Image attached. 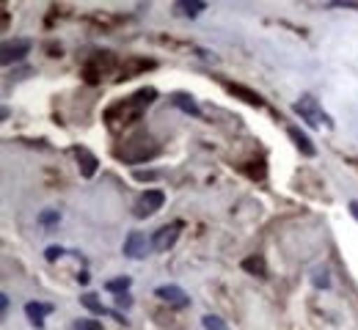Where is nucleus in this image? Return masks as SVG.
I'll list each match as a JSON object with an SVG mask.
<instances>
[{
    "label": "nucleus",
    "mask_w": 358,
    "mask_h": 330,
    "mask_svg": "<svg viewBox=\"0 0 358 330\" xmlns=\"http://www.w3.org/2000/svg\"><path fill=\"white\" fill-rule=\"evenodd\" d=\"M157 99V89H141L130 94L127 99H119L113 102L108 110H105V124L110 133H130V127L138 124L143 119V110Z\"/></svg>",
    "instance_id": "f257e3e1"
},
{
    "label": "nucleus",
    "mask_w": 358,
    "mask_h": 330,
    "mask_svg": "<svg viewBox=\"0 0 358 330\" xmlns=\"http://www.w3.org/2000/svg\"><path fill=\"white\" fill-rule=\"evenodd\" d=\"M160 151V143L155 141L146 130H135V133H127L124 141L116 146V157L122 163H143V160H152L155 154Z\"/></svg>",
    "instance_id": "f03ea898"
},
{
    "label": "nucleus",
    "mask_w": 358,
    "mask_h": 330,
    "mask_svg": "<svg viewBox=\"0 0 358 330\" xmlns=\"http://www.w3.org/2000/svg\"><path fill=\"white\" fill-rule=\"evenodd\" d=\"M295 110H298V116L309 124V127H334V121L322 113V107H320V102L314 99L312 94H301V99L295 102Z\"/></svg>",
    "instance_id": "7ed1b4c3"
},
{
    "label": "nucleus",
    "mask_w": 358,
    "mask_h": 330,
    "mask_svg": "<svg viewBox=\"0 0 358 330\" xmlns=\"http://www.w3.org/2000/svg\"><path fill=\"white\" fill-rule=\"evenodd\" d=\"M166 204V193L163 190H146L135 198L133 215L135 218H152L155 212H160V207Z\"/></svg>",
    "instance_id": "20e7f679"
},
{
    "label": "nucleus",
    "mask_w": 358,
    "mask_h": 330,
    "mask_svg": "<svg viewBox=\"0 0 358 330\" xmlns=\"http://www.w3.org/2000/svg\"><path fill=\"white\" fill-rule=\"evenodd\" d=\"M113 66H116L113 52H96L94 58L86 61V66H83V77H86L89 83H99V80H102Z\"/></svg>",
    "instance_id": "39448f33"
},
{
    "label": "nucleus",
    "mask_w": 358,
    "mask_h": 330,
    "mask_svg": "<svg viewBox=\"0 0 358 330\" xmlns=\"http://www.w3.org/2000/svg\"><path fill=\"white\" fill-rule=\"evenodd\" d=\"M182 229H185V223H182V220H174V223H169V226L157 229V232L152 234V250H155V253H166V250H171V248L177 245Z\"/></svg>",
    "instance_id": "423d86ee"
},
{
    "label": "nucleus",
    "mask_w": 358,
    "mask_h": 330,
    "mask_svg": "<svg viewBox=\"0 0 358 330\" xmlns=\"http://www.w3.org/2000/svg\"><path fill=\"white\" fill-rule=\"evenodd\" d=\"M31 39H8V42H3V50H0V61H3V66H14V63H20V61H25L28 58V52H31Z\"/></svg>",
    "instance_id": "0eeeda50"
},
{
    "label": "nucleus",
    "mask_w": 358,
    "mask_h": 330,
    "mask_svg": "<svg viewBox=\"0 0 358 330\" xmlns=\"http://www.w3.org/2000/svg\"><path fill=\"white\" fill-rule=\"evenodd\" d=\"M122 250L127 259H146V253L152 250V239H146V234H141V232H130Z\"/></svg>",
    "instance_id": "6e6552de"
},
{
    "label": "nucleus",
    "mask_w": 358,
    "mask_h": 330,
    "mask_svg": "<svg viewBox=\"0 0 358 330\" xmlns=\"http://www.w3.org/2000/svg\"><path fill=\"white\" fill-rule=\"evenodd\" d=\"M155 294H157L160 300H166L169 306H174V308H187V306H190V297H187V292H185L182 286H174V283L157 286V289H155Z\"/></svg>",
    "instance_id": "1a4fd4ad"
},
{
    "label": "nucleus",
    "mask_w": 358,
    "mask_h": 330,
    "mask_svg": "<svg viewBox=\"0 0 358 330\" xmlns=\"http://www.w3.org/2000/svg\"><path fill=\"white\" fill-rule=\"evenodd\" d=\"M52 311H55V308H52L50 303H42V300H31V303L25 306V317H28V322L36 330H45V317H50Z\"/></svg>",
    "instance_id": "9d476101"
},
{
    "label": "nucleus",
    "mask_w": 358,
    "mask_h": 330,
    "mask_svg": "<svg viewBox=\"0 0 358 330\" xmlns=\"http://www.w3.org/2000/svg\"><path fill=\"white\" fill-rule=\"evenodd\" d=\"M78 154V165H80V177L83 179H94V174H96V168H99V160L91 154L89 149H78L75 151Z\"/></svg>",
    "instance_id": "9b49d317"
},
{
    "label": "nucleus",
    "mask_w": 358,
    "mask_h": 330,
    "mask_svg": "<svg viewBox=\"0 0 358 330\" xmlns=\"http://www.w3.org/2000/svg\"><path fill=\"white\" fill-rule=\"evenodd\" d=\"M226 89H229V94L231 96H240L243 102H248V105H254V107H265V99H262V96L254 94V91H248V89L240 86V83H229Z\"/></svg>",
    "instance_id": "f8f14e48"
},
{
    "label": "nucleus",
    "mask_w": 358,
    "mask_h": 330,
    "mask_svg": "<svg viewBox=\"0 0 358 330\" xmlns=\"http://www.w3.org/2000/svg\"><path fill=\"white\" fill-rule=\"evenodd\" d=\"M171 105H177L182 113H187V116H201V110H199V105H196V99L190 94H182V91H177V94H171Z\"/></svg>",
    "instance_id": "ddd939ff"
},
{
    "label": "nucleus",
    "mask_w": 358,
    "mask_h": 330,
    "mask_svg": "<svg viewBox=\"0 0 358 330\" xmlns=\"http://www.w3.org/2000/svg\"><path fill=\"white\" fill-rule=\"evenodd\" d=\"M80 303H83V306L89 308L91 314H110V317H116L119 322H124V317H119V314H113L110 308H105V306L99 303V297H96L94 292H86V294H80Z\"/></svg>",
    "instance_id": "4468645a"
},
{
    "label": "nucleus",
    "mask_w": 358,
    "mask_h": 330,
    "mask_svg": "<svg viewBox=\"0 0 358 330\" xmlns=\"http://www.w3.org/2000/svg\"><path fill=\"white\" fill-rule=\"evenodd\" d=\"M287 133H289V138H292V143L306 154V157H314L317 154V149H314V143L306 138V133H301L298 127H287Z\"/></svg>",
    "instance_id": "2eb2a0df"
},
{
    "label": "nucleus",
    "mask_w": 358,
    "mask_h": 330,
    "mask_svg": "<svg viewBox=\"0 0 358 330\" xmlns=\"http://www.w3.org/2000/svg\"><path fill=\"white\" fill-rule=\"evenodd\" d=\"M204 8H207V6H204V3H199V0H179L177 6H174V11H177V14L190 17V20H193V17H199Z\"/></svg>",
    "instance_id": "dca6fc26"
},
{
    "label": "nucleus",
    "mask_w": 358,
    "mask_h": 330,
    "mask_svg": "<svg viewBox=\"0 0 358 330\" xmlns=\"http://www.w3.org/2000/svg\"><path fill=\"white\" fill-rule=\"evenodd\" d=\"M243 270H245V273H254V276H259V278L268 276V267H265V259H262V256H248V259L243 262Z\"/></svg>",
    "instance_id": "f3484780"
},
{
    "label": "nucleus",
    "mask_w": 358,
    "mask_h": 330,
    "mask_svg": "<svg viewBox=\"0 0 358 330\" xmlns=\"http://www.w3.org/2000/svg\"><path fill=\"white\" fill-rule=\"evenodd\" d=\"M130 283H133V278H130V276H119V278H110V281L105 283V289H108V292H113V294L119 297V294H127Z\"/></svg>",
    "instance_id": "a211bd4d"
},
{
    "label": "nucleus",
    "mask_w": 358,
    "mask_h": 330,
    "mask_svg": "<svg viewBox=\"0 0 358 330\" xmlns=\"http://www.w3.org/2000/svg\"><path fill=\"white\" fill-rule=\"evenodd\" d=\"M58 220H61V212H58V209H45V212L39 215L42 229H55V226H58Z\"/></svg>",
    "instance_id": "6ab92c4d"
},
{
    "label": "nucleus",
    "mask_w": 358,
    "mask_h": 330,
    "mask_svg": "<svg viewBox=\"0 0 358 330\" xmlns=\"http://www.w3.org/2000/svg\"><path fill=\"white\" fill-rule=\"evenodd\" d=\"M201 325H204V330H229V325H226L218 314H207V317L201 320Z\"/></svg>",
    "instance_id": "aec40b11"
},
{
    "label": "nucleus",
    "mask_w": 358,
    "mask_h": 330,
    "mask_svg": "<svg viewBox=\"0 0 358 330\" xmlns=\"http://www.w3.org/2000/svg\"><path fill=\"white\" fill-rule=\"evenodd\" d=\"M69 330H105V328H102V322H96V320H75Z\"/></svg>",
    "instance_id": "412c9836"
},
{
    "label": "nucleus",
    "mask_w": 358,
    "mask_h": 330,
    "mask_svg": "<svg viewBox=\"0 0 358 330\" xmlns=\"http://www.w3.org/2000/svg\"><path fill=\"white\" fill-rule=\"evenodd\" d=\"M314 283H317V289H328V270L325 267L314 270Z\"/></svg>",
    "instance_id": "4be33fe9"
},
{
    "label": "nucleus",
    "mask_w": 358,
    "mask_h": 330,
    "mask_svg": "<svg viewBox=\"0 0 358 330\" xmlns=\"http://www.w3.org/2000/svg\"><path fill=\"white\" fill-rule=\"evenodd\" d=\"M130 306H133V297H130V292L116 297V308H130Z\"/></svg>",
    "instance_id": "5701e85b"
},
{
    "label": "nucleus",
    "mask_w": 358,
    "mask_h": 330,
    "mask_svg": "<svg viewBox=\"0 0 358 330\" xmlns=\"http://www.w3.org/2000/svg\"><path fill=\"white\" fill-rule=\"evenodd\" d=\"M61 253H64L61 248H47V250H45V256L50 259V262H52V259H61Z\"/></svg>",
    "instance_id": "b1692460"
},
{
    "label": "nucleus",
    "mask_w": 358,
    "mask_h": 330,
    "mask_svg": "<svg viewBox=\"0 0 358 330\" xmlns=\"http://www.w3.org/2000/svg\"><path fill=\"white\" fill-rule=\"evenodd\" d=\"M0 306H3V308H0V314L6 317V314H8V294H3V297H0Z\"/></svg>",
    "instance_id": "393cba45"
},
{
    "label": "nucleus",
    "mask_w": 358,
    "mask_h": 330,
    "mask_svg": "<svg viewBox=\"0 0 358 330\" xmlns=\"http://www.w3.org/2000/svg\"><path fill=\"white\" fill-rule=\"evenodd\" d=\"M350 215L358 220V201H350Z\"/></svg>",
    "instance_id": "a878e982"
}]
</instances>
